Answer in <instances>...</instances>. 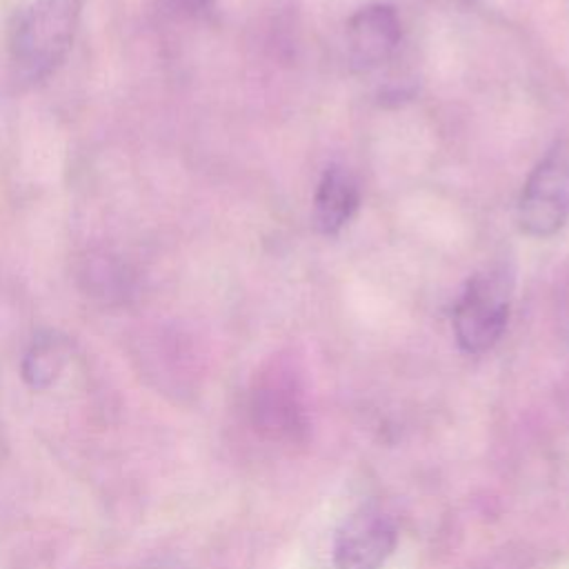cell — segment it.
Listing matches in <instances>:
<instances>
[{
  "label": "cell",
  "instance_id": "6da1fadb",
  "mask_svg": "<svg viewBox=\"0 0 569 569\" xmlns=\"http://www.w3.org/2000/svg\"><path fill=\"white\" fill-rule=\"evenodd\" d=\"M82 0H33L9 29V60L18 80L36 84L67 58L78 33Z\"/></svg>",
  "mask_w": 569,
  "mask_h": 569
},
{
  "label": "cell",
  "instance_id": "52a82bcc",
  "mask_svg": "<svg viewBox=\"0 0 569 569\" xmlns=\"http://www.w3.org/2000/svg\"><path fill=\"white\" fill-rule=\"evenodd\" d=\"M71 345L62 333L40 331L38 336H33L31 345L24 351L22 380L38 391L51 387L67 367Z\"/></svg>",
  "mask_w": 569,
  "mask_h": 569
},
{
  "label": "cell",
  "instance_id": "7a4b0ae2",
  "mask_svg": "<svg viewBox=\"0 0 569 569\" xmlns=\"http://www.w3.org/2000/svg\"><path fill=\"white\" fill-rule=\"evenodd\" d=\"M569 220V138H558L525 182L520 229L533 238L556 236Z\"/></svg>",
  "mask_w": 569,
  "mask_h": 569
},
{
  "label": "cell",
  "instance_id": "3957f363",
  "mask_svg": "<svg viewBox=\"0 0 569 569\" xmlns=\"http://www.w3.org/2000/svg\"><path fill=\"white\" fill-rule=\"evenodd\" d=\"M511 291L513 280L507 269H491L471 278L453 311V333L465 351L482 353L498 342L509 318Z\"/></svg>",
  "mask_w": 569,
  "mask_h": 569
},
{
  "label": "cell",
  "instance_id": "277c9868",
  "mask_svg": "<svg viewBox=\"0 0 569 569\" xmlns=\"http://www.w3.org/2000/svg\"><path fill=\"white\" fill-rule=\"evenodd\" d=\"M396 547V527L373 509L362 507L351 513L336 533V569H380Z\"/></svg>",
  "mask_w": 569,
  "mask_h": 569
},
{
  "label": "cell",
  "instance_id": "8992f818",
  "mask_svg": "<svg viewBox=\"0 0 569 569\" xmlns=\"http://www.w3.org/2000/svg\"><path fill=\"white\" fill-rule=\"evenodd\" d=\"M360 191L353 176L342 167H329L316 191V224L322 233H338L356 213Z\"/></svg>",
  "mask_w": 569,
  "mask_h": 569
},
{
  "label": "cell",
  "instance_id": "ba28073f",
  "mask_svg": "<svg viewBox=\"0 0 569 569\" xmlns=\"http://www.w3.org/2000/svg\"><path fill=\"white\" fill-rule=\"evenodd\" d=\"M187 4L191 9H196V11H202V9H207L211 4V0H187Z\"/></svg>",
  "mask_w": 569,
  "mask_h": 569
},
{
  "label": "cell",
  "instance_id": "5b68a950",
  "mask_svg": "<svg viewBox=\"0 0 569 569\" xmlns=\"http://www.w3.org/2000/svg\"><path fill=\"white\" fill-rule=\"evenodd\" d=\"M400 42V20L391 4L358 9L347 27L349 60L358 71H371L387 62Z\"/></svg>",
  "mask_w": 569,
  "mask_h": 569
}]
</instances>
